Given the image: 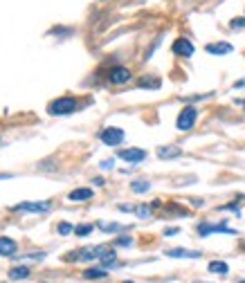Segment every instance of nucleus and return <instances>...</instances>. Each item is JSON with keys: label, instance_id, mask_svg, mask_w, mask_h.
I'll return each instance as SVG.
<instances>
[{"label": "nucleus", "instance_id": "f8f14e48", "mask_svg": "<svg viewBox=\"0 0 245 283\" xmlns=\"http://www.w3.org/2000/svg\"><path fill=\"white\" fill-rule=\"evenodd\" d=\"M182 155V149L176 144H169V146H158V157L160 160H176V157Z\"/></svg>", "mask_w": 245, "mask_h": 283}, {"label": "nucleus", "instance_id": "f03ea898", "mask_svg": "<svg viewBox=\"0 0 245 283\" xmlns=\"http://www.w3.org/2000/svg\"><path fill=\"white\" fill-rule=\"evenodd\" d=\"M106 250H108V245H92V247L72 252V256H65V261H99Z\"/></svg>", "mask_w": 245, "mask_h": 283}, {"label": "nucleus", "instance_id": "7c9ffc66", "mask_svg": "<svg viewBox=\"0 0 245 283\" xmlns=\"http://www.w3.org/2000/svg\"><path fill=\"white\" fill-rule=\"evenodd\" d=\"M92 182H95L97 187H103V185H106V182H103V178H95V180H92Z\"/></svg>", "mask_w": 245, "mask_h": 283}, {"label": "nucleus", "instance_id": "f3484780", "mask_svg": "<svg viewBox=\"0 0 245 283\" xmlns=\"http://www.w3.org/2000/svg\"><path fill=\"white\" fill-rule=\"evenodd\" d=\"M133 214H135V216H137V218L147 220V218H151V216H153V204H137Z\"/></svg>", "mask_w": 245, "mask_h": 283}, {"label": "nucleus", "instance_id": "bb28decb", "mask_svg": "<svg viewBox=\"0 0 245 283\" xmlns=\"http://www.w3.org/2000/svg\"><path fill=\"white\" fill-rule=\"evenodd\" d=\"M99 166H101L103 171H108V169H113V166H115V160H113V157H111V160H103Z\"/></svg>", "mask_w": 245, "mask_h": 283}, {"label": "nucleus", "instance_id": "7ed1b4c3", "mask_svg": "<svg viewBox=\"0 0 245 283\" xmlns=\"http://www.w3.org/2000/svg\"><path fill=\"white\" fill-rule=\"evenodd\" d=\"M77 108H79V103L75 97H61L50 103V115H72Z\"/></svg>", "mask_w": 245, "mask_h": 283}, {"label": "nucleus", "instance_id": "9d476101", "mask_svg": "<svg viewBox=\"0 0 245 283\" xmlns=\"http://www.w3.org/2000/svg\"><path fill=\"white\" fill-rule=\"evenodd\" d=\"M169 259H200V252L196 250H182V247H176V250H166L164 252Z\"/></svg>", "mask_w": 245, "mask_h": 283}, {"label": "nucleus", "instance_id": "6ab92c4d", "mask_svg": "<svg viewBox=\"0 0 245 283\" xmlns=\"http://www.w3.org/2000/svg\"><path fill=\"white\" fill-rule=\"evenodd\" d=\"M131 189H133V193H147V191H151V182H147V180H133Z\"/></svg>", "mask_w": 245, "mask_h": 283}, {"label": "nucleus", "instance_id": "cd10ccee", "mask_svg": "<svg viewBox=\"0 0 245 283\" xmlns=\"http://www.w3.org/2000/svg\"><path fill=\"white\" fill-rule=\"evenodd\" d=\"M178 232H180L178 227H166V229H164V236H176Z\"/></svg>", "mask_w": 245, "mask_h": 283}, {"label": "nucleus", "instance_id": "c756f323", "mask_svg": "<svg viewBox=\"0 0 245 283\" xmlns=\"http://www.w3.org/2000/svg\"><path fill=\"white\" fill-rule=\"evenodd\" d=\"M191 204H194V207H202V204H205V202H202L200 198H191Z\"/></svg>", "mask_w": 245, "mask_h": 283}, {"label": "nucleus", "instance_id": "39448f33", "mask_svg": "<svg viewBox=\"0 0 245 283\" xmlns=\"http://www.w3.org/2000/svg\"><path fill=\"white\" fill-rule=\"evenodd\" d=\"M198 234L205 238L209 234H227V236H236V229L227 227L225 223H200L198 225Z\"/></svg>", "mask_w": 245, "mask_h": 283}, {"label": "nucleus", "instance_id": "2f4dec72", "mask_svg": "<svg viewBox=\"0 0 245 283\" xmlns=\"http://www.w3.org/2000/svg\"><path fill=\"white\" fill-rule=\"evenodd\" d=\"M243 86H245V79H241V81L234 83V90H238V88H243Z\"/></svg>", "mask_w": 245, "mask_h": 283}, {"label": "nucleus", "instance_id": "9b49d317", "mask_svg": "<svg viewBox=\"0 0 245 283\" xmlns=\"http://www.w3.org/2000/svg\"><path fill=\"white\" fill-rule=\"evenodd\" d=\"M234 47L225 43V41H218V43H209V45H205V52L207 54H214V56H223V54H229Z\"/></svg>", "mask_w": 245, "mask_h": 283}, {"label": "nucleus", "instance_id": "1a4fd4ad", "mask_svg": "<svg viewBox=\"0 0 245 283\" xmlns=\"http://www.w3.org/2000/svg\"><path fill=\"white\" fill-rule=\"evenodd\" d=\"M50 207L52 204L50 202H18V204H14V211H34V214H45V211H50Z\"/></svg>", "mask_w": 245, "mask_h": 283}, {"label": "nucleus", "instance_id": "473e14b6", "mask_svg": "<svg viewBox=\"0 0 245 283\" xmlns=\"http://www.w3.org/2000/svg\"><path fill=\"white\" fill-rule=\"evenodd\" d=\"M5 178H12L9 173H0V180H5Z\"/></svg>", "mask_w": 245, "mask_h": 283}, {"label": "nucleus", "instance_id": "a878e982", "mask_svg": "<svg viewBox=\"0 0 245 283\" xmlns=\"http://www.w3.org/2000/svg\"><path fill=\"white\" fill-rule=\"evenodd\" d=\"M229 27H232V29H243L245 27V16H243V18H234L232 23H229Z\"/></svg>", "mask_w": 245, "mask_h": 283}, {"label": "nucleus", "instance_id": "6e6552de", "mask_svg": "<svg viewBox=\"0 0 245 283\" xmlns=\"http://www.w3.org/2000/svg\"><path fill=\"white\" fill-rule=\"evenodd\" d=\"M147 151H144V149H122V151H119V153H117V157H119V160H124V162H128V164H139V162H144V160H147Z\"/></svg>", "mask_w": 245, "mask_h": 283}, {"label": "nucleus", "instance_id": "0eeeda50", "mask_svg": "<svg viewBox=\"0 0 245 283\" xmlns=\"http://www.w3.org/2000/svg\"><path fill=\"white\" fill-rule=\"evenodd\" d=\"M171 52H173L176 56H182V59H189V56H194L196 47L191 43L189 39H185V36H180V39L173 41V45H171Z\"/></svg>", "mask_w": 245, "mask_h": 283}, {"label": "nucleus", "instance_id": "c85d7f7f", "mask_svg": "<svg viewBox=\"0 0 245 283\" xmlns=\"http://www.w3.org/2000/svg\"><path fill=\"white\" fill-rule=\"evenodd\" d=\"M119 211H135V207H133V204H119Z\"/></svg>", "mask_w": 245, "mask_h": 283}, {"label": "nucleus", "instance_id": "ddd939ff", "mask_svg": "<svg viewBox=\"0 0 245 283\" xmlns=\"http://www.w3.org/2000/svg\"><path fill=\"white\" fill-rule=\"evenodd\" d=\"M67 200H70V202H86V200H92V189H88V187L75 189V191L67 193Z\"/></svg>", "mask_w": 245, "mask_h": 283}, {"label": "nucleus", "instance_id": "b1692460", "mask_svg": "<svg viewBox=\"0 0 245 283\" xmlns=\"http://www.w3.org/2000/svg\"><path fill=\"white\" fill-rule=\"evenodd\" d=\"M92 225H79V227H75V236H88V234H92Z\"/></svg>", "mask_w": 245, "mask_h": 283}, {"label": "nucleus", "instance_id": "dca6fc26", "mask_svg": "<svg viewBox=\"0 0 245 283\" xmlns=\"http://www.w3.org/2000/svg\"><path fill=\"white\" fill-rule=\"evenodd\" d=\"M207 270H209L212 274H221V276H225L227 272H229V265L225 263V261H212V263L207 265Z\"/></svg>", "mask_w": 245, "mask_h": 283}, {"label": "nucleus", "instance_id": "72a5a7b5", "mask_svg": "<svg viewBox=\"0 0 245 283\" xmlns=\"http://www.w3.org/2000/svg\"><path fill=\"white\" fill-rule=\"evenodd\" d=\"M236 103H243V106H245V99H243V101H241V99H238V101Z\"/></svg>", "mask_w": 245, "mask_h": 283}, {"label": "nucleus", "instance_id": "2eb2a0df", "mask_svg": "<svg viewBox=\"0 0 245 283\" xmlns=\"http://www.w3.org/2000/svg\"><path fill=\"white\" fill-rule=\"evenodd\" d=\"M29 267H25V265H16V267H12V270L7 272V276L12 281H20V279H29Z\"/></svg>", "mask_w": 245, "mask_h": 283}, {"label": "nucleus", "instance_id": "a211bd4d", "mask_svg": "<svg viewBox=\"0 0 245 283\" xmlns=\"http://www.w3.org/2000/svg\"><path fill=\"white\" fill-rule=\"evenodd\" d=\"M106 274H108V272L103 270V267H88V270L83 272V276H86V279H106Z\"/></svg>", "mask_w": 245, "mask_h": 283}, {"label": "nucleus", "instance_id": "393cba45", "mask_svg": "<svg viewBox=\"0 0 245 283\" xmlns=\"http://www.w3.org/2000/svg\"><path fill=\"white\" fill-rule=\"evenodd\" d=\"M72 232H75V227H72L70 223H61L59 225V234L61 236H67V234H72Z\"/></svg>", "mask_w": 245, "mask_h": 283}, {"label": "nucleus", "instance_id": "aec40b11", "mask_svg": "<svg viewBox=\"0 0 245 283\" xmlns=\"http://www.w3.org/2000/svg\"><path fill=\"white\" fill-rule=\"evenodd\" d=\"M99 229H101V232H106V234H111V232H124V225H117V223H99L97 225Z\"/></svg>", "mask_w": 245, "mask_h": 283}, {"label": "nucleus", "instance_id": "20e7f679", "mask_svg": "<svg viewBox=\"0 0 245 283\" xmlns=\"http://www.w3.org/2000/svg\"><path fill=\"white\" fill-rule=\"evenodd\" d=\"M124 137H126V133L122 128H117V126H106V128L99 130V139L106 146H119L124 142Z\"/></svg>", "mask_w": 245, "mask_h": 283}, {"label": "nucleus", "instance_id": "f257e3e1", "mask_svg": "<svg viewBox=\"0 0 245 283\" xmlns=\"http://www.w3.org/2000/svg\"><path fill=\"white\" fill-rule=\"evenodd\" d=\"M196 119H198V108L185 106L180 110L178 119H176V128H178L180 133H187V130H191L196 126Z\"/></svg>", "mask_w": 245, "mask_h": 283}, {"label": "nucleus", "instance_id": "c9c22d12", "mask_svg": "<svg viewBox=\"0 0 245 283\" xmlns=\"http://www.w3.org/2000/svg\"><path fill=\"white\" fill-rule=\"evenodd\" d=\"M236 283H245V281H236Z\"/></svg>", "mask_w": 245, "mask_h": 283}, {"label": "nucleus", "instance_id": "5701e85b", "mask_svg": "<svg viewBox=\"0 0 245 283\" xmlns=\"http://www.w3.org/2000/svg\"><path fill=\"white\" fill-rule=\"evenodd\" d=\"M139 88H160V79H139Z\"/></svg>", "mask_w": 245, "mask_h": 283}, {"label": "nucleus", "instance_id": "412c9836", "mask_svg": "<svg viewBox=\"0 0 245 283\" xmlns=\"http://www.w3.org/2000/svg\"><path fill=\"white\" fill-rule=\"evenodd\" d=\"M238 202H241V200H234L229 204H221V207H218V211H234L236 216H241V207H238Z\"/></svg>", "mask_w": 245, "mask_h": 283}, {"label": "nucleus", "instance_id": "f704fd0d", "mask_svg": "<svg viewBox=\"0 0 245 283\" xmlns=\"http://www.w3.org/2000/svg\"><path fill=\"white\" fill-rule=\"evenodd\" d=\"M122 283H133V281H122Z\"/></svg>", "mask_w": 245, "mask_h": 283}, {"label": "nucleus", "instance_id": "423d86ee", "mask_svg": "<svg viewBox=\"0 0 245 283\" xmlns=\"http://www.w3.org/2000/svg\"><path fill=\"white\" fill-rule=\"evenodd\" d=\"M133 79V72L128 70L126 65H115L108 70V81L115 83V86H124V83H128Z\"/></svg>", "mask_w": 245, "mask_h": 283}, {"label": "nucleus", "instance_id": "4468645a", "mask_svg": "<svg viewBox=\"0 0 245 283\" xmlns=\"http://www.w3.org/2000/svg\"><path fill=\"white\" fill-rule=\"evenodd\" d=\"M16 240L7 238V236H0V256H16Z\"/></svg>", "mask_w": 245, "mask_h": 283}, {"label": "nucleus", "instance_id": "4be33fe9", "mask_svg": "<svg viewBox=\"0 0 245 283\" xmlns=\"http://www.w3.org/2000/svg\"><path fill=\"white\" fill-rule=\"evenodd\" d=\"M131 245H133L131 236H119V238L115 240V247H131Z\"/></svg>", "mask_w": 245, "mask_h": 283}]
</instances>
